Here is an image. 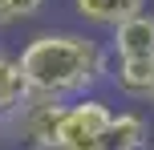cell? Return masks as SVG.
Segmentation results:
<instances>
[{"mask_svg":"<svg viewBox=\"0 0 154 150\" xmlns=\"http://www.w3.org/2000/svg\"><path fill=\"white\" fill-rule=\"evenodd\" d=\"M73 16L85 24V29H97V32H114L122 20L146 12L150 0H69Z\"/></svg>","mask_w":154,"mask_h":150,"instance_id":"6","label":"cell"},{"mask_svg":"<svg viewBox=\"0 0 154 150\" xmlns=\"http://www.w3.org/2000/svg\"><path fill=\"white\" fill-rule=\"evenodd\" d=\"M16 150H45V146H32V142H20V146H16Z\"/></svg>","mask_w":154,"mask_h":150,"instance_id":"10","label":"cell"},{"mask_svg":"<svg viewBox=\"0 0 154 150\" xmlns=\"http://www.w3.org/2000/svg\"><path fill=\"white\" fill-rule=\"evenodd\" d=\"M65 106H69V102H57V97L32 93V102L24 106L20 122H16L12 130L24 138V142H32V146L57 150V142H61V122H65Z\"/></svg>","mask_w":154,"mask_h":150,"instance_id":"3","label":"cell"},{"mask_svg":"<svg viewBox=\"0 0 154 150\" xmlns=\"http://www.w3.org/2000/svg\"><path fill=\"white\" fill-rule=\"evenodd\" d=\"M41 8H45V0H0V29L29 20V16H37Z\"/></svg>","mask_w":154,"mask_h":150,"instance_id":"9","label":"cell"},{"mask_svg":"<svg viewBox=\"0 0 154 150\" xmlns=\"http://www.w3.org/2000/svg\"><path fill=\"white\" fill-rule=\"evenodd\" d=\"M16 57L32 93L57 102L97 93L114 73L109 41H97L89 29H41L16 49Z\"/></svg>","mask_w":154,"mask_h":150,"instance_id":"1","label":"cell"},{"mask_svg":"<svg viewBox=\"0 0 154 150\" xmlns=\"http://www.w3.org/2000/svg\"><path fill=\"white\" fill-rule=\"evenodd\" d=\"M150 106H154V97H150Z\"/></svg>","mask_w":154,"mask_h":150,"instance_id":"12","label":"cell"},{"mask_svg":"<svg viewBox=\"0 0 154 150\" xmlns=\"http://www.w3.org/2000/svg\"><path fill=\"white\" fill-rule=\"evenodd\" d=\"M109 85L126 102H150L154 97V61H114Z\"/></svg>","mask_w":154,"mask_h":150,"instance_id":"8","label":"cell"},{"mask_svg":"<svg viewBox=\"0 0 154 150\" xmlns=\"http://www.w3.org/2000/svg\"><path fill=\"white\" fill-rule=\"evenodd\" d=\"M114 118V106L101 93H85L73 97L65 106V122H61V142L57 150H93V142L101 138V130Z\"/></svg>","mask_w":154,"mask_h":150,"instance_id":"2","label":"cell"},{"mask_svg":"<svg viewBox=\"0 0 154 150\" xmlns=\"http://www.w3.org/2000/svg\"><path fill=\"white\" fill-rule=\"evenodd\" d=\"M146 142H150V118L134 106H126V110H114V118L93 142V150H138Z\"/></svg>","mask_w":154,"mask_h":150,"instance_id":"7","label":"cell"},{"mask_svg":"<svg viewBox=\"0 0 154 150\" xmlns=\"http://www.w3.org/2000/svg\"><path fill=\"white\" fill-rule=\"evenodd\" d=\"M106 41L114 61H154V12L146 8V12L122 20Z\"/></svg>","mask_w":154,"mask_h":150,"instance_id":"5","label":"cell"},{"mask_svg":"<svg viewBox=\"0 0 154 150\" xmlns=\"http://www.w3.org/2000/svg\"><path fill=\"white\" fill-rule=\"evenodd\" d=\"M29 102H32V85L20 69V57L0 49V130H12Z\"/></svg>","mask_w":154,"mask_h":150,"instance_id":"4","label":"cell"},{"mask_svg":"<svg viewBox=\"0 0 154 150\" xmlns=\"http://www.w3.org/2000/svg\"><path fill=\"white\" fill-rule=\"evenodd\" d=\"M138 150H154V146H150V142H146V146H138Z\"/></svg>","mask_w":154,"mask_h":150,"instance_id":"11","label":"cell"}]
</instances>
